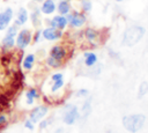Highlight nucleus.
Instances as JSON below:
<instances>
[{"label": "nucleus", "mask_w": 148, "mask_h": 133, "mask_svg": "<svg viewBox=\"0 0 148 133\" xmlns=\"http://www.w3.org/2000/svg\"><path fill=\"white\" fill-rule=\"evenodd\" d=\"M146 30L141 25H132L130 28H127L124 32V37H123V44L126 46H133L135 45L138 42L141 40V38L143 37Z\"/></svg>", "instance_id": "obj_1"}, {"label": "nucleus", "mask_w": 148, "mask_h": 133, "mask_svg": "<svg viewBox=\"0 0 148 133\" xmlns=\"http://www.w3.org/2000/svg\"><path fill=\"white\" fill-rule=\"evenodd\" d=\"M143 124H145V116L143 114H131V116H126L123 118L124 127L132 133H135L139 130H141Z\"/></svg>", "instance_id": "obj_2"}, {"label": "nucleus", "mask_w": 148, "mask_h": 133, "mask_svg": "<svg viewBox=\"0 0 148 133\" xmlns=\"http://www.w3.org/2000/svg\"><path fill=\"white\" fill-rule=\"evenodd\" d=\"M17 28L15 24L13 25H8L7 29H6V34L5 36L2 37V40H1V46L3 50L8 51V50H12L14 46H15V38H16V35H17Z\"/></svg>", "instance_id": "obj_3"}, {"label": "nucleus", "mask_w": 148, "mask_h": 133, "mask_svg": "<svg viewBox=\"0 0 148 133\" xmlns=\"http://www.w3.org/2000/svg\"><path fill=\"white\" fill-rule=\"evenodd\" d=\"M32 40V34L29 29H22L17 32L16 38H15V45L17 47V50L23 51L25 47H28L30 45Z\"/></svg>", "instance_id": "obj_4"}, {"label": "nucleus", "mask_w": 148, "mask_h": 133, "mask_svg": "<svg viewBox=\"0 0 148 133\" xmlns=\"http://www.w3.org/2000/svg\"><path fill=\"white\" fill-rule=\"evenodd\" d=\"M66 19H67L68 24L73 28H81L87 21L86 14L83 12H77V10H74L72 13L69 12L66 15Z\"/></svg>", "instance_id": "obj_5"}, {"label": "nucleus", "mask_w": 148, "mask_h": 133, "mask_svg": "<svg viewBox=\"0 0 148 133\" xmlns=\"http://www.w3.org/2000/svg\"><path fill=\"white\" fill-rule=\"evenodd\" d=\"M13 15H14V12L10 7H6L0 13V31L7 29V27L13 20Z\"/></svg>", "instance_id": "obj_6"}, {"label": "nucleus", "mask_w": 148, "mask_h": 133, "mask_svg": "<svg viewBox=\"0 0 148 133\" xmlns=\"http://www.w3.org/2000/svg\"><path fill=\"white\" fill-rule=\"evenodd\" d=\"M42 36L46 40H57L62 37V30H59L53 27H47L42 31Z\"/></svg>", "instance_id": "obj_7"}, {"label": "nucleus", "mask_w": 148, "mask_h": 133, "mask_svg": "<svg viewBox=\"0 0 148 133\" xmlns=\"http://www.w3.org/2000/svg\"><path fill=\"white\" fill-rule=\"evenodd\" d=\"M68 22H67V19L65 15H56L53 16L51 20H50V27H53V28H57L59 30H64L66 27H67Z\"/></svg>", "instance_id": "obj_8"}, {"label": "nucleus", "mask_w": 148, "mask_h": 133, "mask_svg": "<svg viewBox=\"0 0 148 133\" xmlns=\"http://www.w3.org/2000/svg\"><path fill=\"white\" fill-rule=\"evenodd\" d=\"M66 54H67V51L61 45H54L50 50V57H52L57 60H60V61H62L66 58Z\"/></svg>", "instance_id": "obj_9"}, {"label": "nucleus", "mask_w": 148, "mask_h": 133, "mask_svg": "<svg viewBox=\"0 0 148 133\" xmlns=\"http://www.w3.org/2000/svg\"><path fill=\"white\" fill-rule=\"evenodd\" d=\"M47 113V108L46 106H37L30 112V120L32 123L39 121L45 114Z\"/></svg>", "instance_id": "obj_10"}, {"label": "nucleus", "mask_w": 148, "mask_h": 133, "mask_svg": "<svg viewBox=\"0 0 148 133\" xmlns=\"http://www.w3.org/2000/svg\"><path fill=\"white\" fill-rule=\"evenodd\" d=\"M56 9H57V6L54 0H44L39 8L40 13H43L44 15H51L56 12Z\"/></svg>", "instance_id": "obj_11"}, {"label": "nucleus", "mask_w": 148, "mask_h": 133, "mask_svg": "<svg viewBox=\"0 0 148 133\" xmlns=\"http://www.w3.org/2000/svg\"><path fill=\"white\" fill-rule=\"evenodd\" d=\"M29 19V14H28V10L27 8L24 7H20L18 10H17V14H16V20L14 21V24L16 27H21Z\"/></svg>", "instance_id": "obj_12"}, {"label": "nucleus", "mask_w": 148, "mask_h": 133, "mask_svg": "<svg viewBox=\"0 0 148 133\" xmlns=\"http://www.w3.org/2000/svg\"><path fill=\"white\" fill-rule=\"evenodd\" d=\"M77 117H79L77 109H76V106H73L72 109H69V110L66 112V114H65V117H64V121H65L67 125H71V124H73V123L77 119Z\"/></svg>", "instance_id": "obj_13"}, {"label": "nucleus", "mask_w": 148, "mask_h": 133, "mask_svg": "<svg viewBox=\"0 0 148 133\" xmlns=\"http://www.w3.org/2000/svg\"><path fill=\"white\" fill-rule=\"evenodd\" d=\"M71 9H72V6H71L68 0H61L57 5V10H58V13L60 15H65L66 16L71 12Z\"/></svg>", "instance_id": "obj_14"}, {"label": "nucleus", "mask_w": 148, "mask_h": 133, "mask_svg": "<svg viewBox=\"0 0 148 133\" xmlns=\"http://www.w3.org/2000/svg\"><path fill=\"white\" fill-rule=\"evenodd\" d=\"M35 59H36L35 58V54H32V53L27 54L23 58V60H22V67H23V69L30 71L34 67V65H35Z\"/></svg>", "instance_id": "obj_15"}, {"label": "nucleus", "mask_w": 148, "mask_h": 133, "mask_svg": "<svg viewBox=\"0 0 148 133\" xmlns=\"http://www.w3.org/2000/svg\"><path fill=\"white\" fill-rule=\"evenodd\" d=\"M84 65L88 67H92L97 62V56L92 52H84Z\"/></svg>", "instance_id": "obj_16"}, {"label": "nucleus", "mask_w": 148, "mask_h": 133, "mask_svg": "<svg viewBox=\"0 0 148 133\" xmlns=\"http://www.w3.org/2000/svg\"><path fill=\"white\" fill-rule=\"evenodd\" d=\"M84 37H86L89 42H94V40H96V38L98 37V32H97L95 29H92V28H87V29L84 30Z\"/></svg>", "instance_id": "obj_17"}, {"label": "nucleus", "mask_w": 148, "mask_h": 133, "mask_svg": "<svg viewBox=\"0 0 148 133\" xmlns=\"http://www.w3.org/2000/svg\"><path fill=\"white\" fill-rule=\"evenodd\" d=\"M25 97H27V103L28 104H32L34 103V99L36 97H38V93L35 88H31L29 89L27 93H25Z\"/></svg>", "instance_id": "obj_18"}, {"label": "nucleus", "mask_w": 148, "mask_h": 133, "mask_svg": "<svg viewBox=\"0 0 148 133\" xmlns=\"http://www.w3.org/2000/svg\"><path fill=\"white\" fill-rule=\"evenodd\" d=\"M30 17H31L32 24H34L35 27H37V25L39 24V21H40V10H39V9H35V10L31 13Z\"/></svg>", "instance_id": "obj_19"}, {"label": "nucleus", "mask_w": 148, "mask_h": 133, "mask_svg": "<svg viewBox=\"0 0 148 133\" xmlns=\"http://www.w3.org/2000/svg\"><path fill=\"white\" fill-rule=\"evenodd\" d=\"M61 62H62V61L57 60V59H54V58H52V57H47V58H46V65H47L49 67H52V68H58L59 66H61Z\"/></svg>", "instance_id": "obj_20"}, {"label": "nucleus", "mask_w": 148, "mask_h": 133, "mask_svg": "<svg viewBox=\"0 0 148 133\" xmlns=\"http://www.w3.org/2000/svg\"><path fill=\"white\" fill-rule=\"evenodd\" d=\"M92 8V3L90 0H82L81 1V9L83 13H89Z\"/></svg>", "instance_id": "obj_21"}, {"label": "nucleus", "mask_w": 148, "mask_h": 133, "mask_svg": "<svg viewBox=\"0 0 148 133\" xmlns=\"http://www.w3.org/2000/svg\"><path fill=\"white\" fill-rule=\"evenodd\" d=\"M147 93H148V82L143 81V82H141V84L139 86L138 96H139V97H142V96H145Z\"/></svg>", "instance_id": "obj_22"}, {"label": "nucleus", "mask_w": 148, "mask_h": 133, "mask_svg": "<svg viewBox=\"0 0 148 133\" xmlns=\"http://www.w3.org/2000/svg\"><path fill=\"white\" fill-rule=\"evenodd\" d=\"M62 86H64V79H60V80L53 81V84H52V88H51V90L54 93V91L59 90V89H60Z\"/></svg>", "instance_id": "obj_23"}, {"label": "nucleus", "mask_w": 148, "mask_h": 133, "mask_svg": "<svg viewBox=\"0 0 148 133\" xmlns=\"http://www.w3.org/2000/svg\"><path fill=\"white\" fill-rule=\"evenodd\" d=\"M7 121H8L7 116H5V114H0V128H3L5 125L7 124Z\"/></svg>", "instance_id": "obj_24"}, {"label": "nucleus", "mask_w": 148, "mask_h": 133, "mask_svg": "<svg viewBox=\"0 0 148 133\" xmlns=\"http://www.w3.org/2000/svg\"><path fill=\"white\" fill-rule=\"evenodd\" d=\"M40 36H42V30H37L34 35H32V40L35 42V43H37V42H39V38H40Z\"/></svg>", "instance_id": "obj_25"}, {"label": "nucleus", "mask_w": 148, "mask_h": 133, "mask_svg": "<svg viewBox=\"0 0 148 133\" xmlns=\"http://www.w3.org/2000/svg\"><path fill=\"white\" fill-rule=\"evenodd\" d=\"M62 77H64V75H62L61 73H56V74H53V75L51 76L52 81H57V80H60V79H62Z\"/></svg>", "instance_id": "obj_26"}, {"label": "nucleus", "mask_w": 148, "mask_h": 133, "mask_svg": "<svg viewBox=\"0 0 148 133\" xmlns=\"http://www.w3.org/2000/svg\"><path fill=\"white\" fill-rule=\"evenodd\" d=\"M83 111H86L87 114L89 113V111H90V99H88V101L86 102V104L83 105Z\"/></svg>", "instance_id": "obj_27"}, {"label": "nucleus", "mask_w": 148, "mask_h": 133, "mask_svg": "<svg viewBox=\"0 0 148 133\" xmlns=\"http://www.w3.org/2000/svg\"><path fill=\"white\" fill-rule=\"evenodd\" d=\"M24 126H25L28 130H34V123H32L30 119L25 120V123H24Z\"/></svg>", "instance_id": "obj_28"}, {"label": "nucleus", "mask_w": 148, "mask_h": 133, "mask_svg": "<svg viewBox=\"0 0 148 133\" xmlns=\"http://www.w3.org/2000/svg\"><path fill=\"white\" fill-rule=\"evenodd\" d=\"M50 123V120H43L42 123H40V128H45V126H47V124Z\"/></svg>", "instance_id": "obj_29"}, {"label": "nucleus", "mask_w": 148, "mask_h": 133, "mask_svg": "<svg viewBox=\"0 0 148 133\" xmlns=\"http://www.w3.org/2000/svg\"><path fill=\"white\" fill-rule=\"evenodd\" d=\"M87 94H88V91H87L86 89H81V90L77 93L79 96H84V95H87Z\"/></svg>", "instance_id": "obj_30"}, {"label": "nucleus", "mask_w": 148, "mask_h": 133, "mask_svg": "<svg viewBox=\"0 0 148 133\" xmlns=\"http://www.w3.org/2000/svg\"><path fill=\"white\" fill-rule=\"evenodd\" d=\"M56 133H64V131H62L61 128H59V130H57V131H56Z\"/></svg>", "instance_id": "obj_31"}, {"label": "nucleus", "mask_w": 148, "mask_h": 133, "mask_svg": "<svg viewBox=\"0 0 148 133\" xmlns=\"http://www.w3.org/2000/svg\"><path fill=\"white\" fill-rule=\"evenodd\" d=\"M34 1H36V2H43L44 0H34Z\"/></svg>", "instance_id": "obj_32"}, {"label": "nucleus", "mask_w": 148, "mask_h": 133, "mask_svg": "<svg viewBox=\"0 0 148 133\" xmlns=\"http://www.w3.org/2000/svg\"><path fill=\"white\" fill-rule=\"evenodd\" d=\"M117 2H121V1H124V0H116Z\"/></svg>", "instance_id": "obj_33"}]
</instances>
